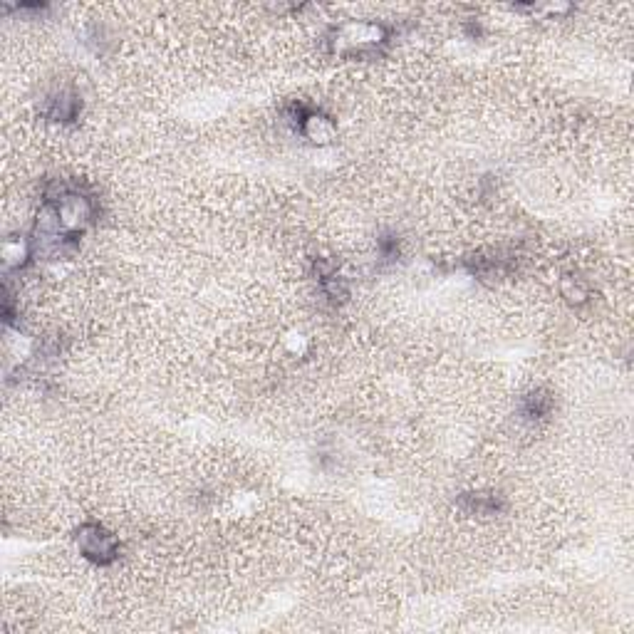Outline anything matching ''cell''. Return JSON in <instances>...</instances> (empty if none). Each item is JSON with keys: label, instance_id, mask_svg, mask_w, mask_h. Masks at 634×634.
<instances>
[{"label": "cell", "instance_id": "1", "mask_svg": "<svg viewBox=\"0 0 634 634\" xmlns=\"http://www.w3.org/2000/svg\"><path fill=\"white\" fill-rule=\"evenodd\" d=\"M77 545H80L82 555L97 565H109L119 553V540L95 523L77 533Z\"/></svg>", "mask_w": 634, "mask_h": 634}]
</instances>
